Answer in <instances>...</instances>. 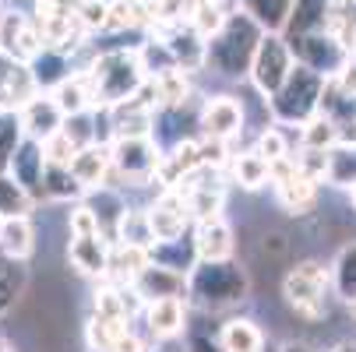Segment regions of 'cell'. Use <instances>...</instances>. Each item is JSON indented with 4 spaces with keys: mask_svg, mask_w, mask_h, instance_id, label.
Masks as SVG:
<instances>
[{
    "mask_svg": "<svg viewBox=\"0 0 356 352\" xmlns=\"http://www.w3.org/2000/svg\"><path fill=\"white\" fill-rule=\"evenodd\" d=\"M250 292L247 268L236 258L226 261H194L187 271V303L201 314H222L240 307Z\"/></svg>",
    "mask_w": 356,
    "mask_h": 352,
    "instance_id": "1",
    "label": "cell"
},
{
    "mask_svg": "<svg viewBox=\"0 0 356 352\" xmlns=\"http://www.w3.org/2000/svg\"><path fill=\"white\" fill-rule=\"evenodd\" d=\"M261 35H265V28L258 22L247 11L233 8L226 15V22L205 39V71H212L219 78H243Z\"/></svg>",
    "mask_w": 356,
    "mask_h": 352,
    "instance_id": "2",
    "label": "cell"
},
{
    "mask_svg": "<svg viewBox=\"0 0 356 352\" xmlns=\"http://www.w3.org/2000/svg\"><path fill=\"white\" fill-rule=\"evenodd\" d=\"M321 92H325V78L303 64H293V71L286 74V81L265 99L268 117L279 127H303L314 113H321Z\"/></svg>",
    "mask_w": 356,
    "mask_h": 352,
    "instance_id": "3",
    "label": "cell"
},
{
    "mask_svg": "<svg viewBox=\"0 0 356 352\" xmlns=\"http://www.w3.org/2000/svg\"><path fill=\"white\" fill-rule=\"evenodd\" d=\"M92 92H95V106H117L124 99L134 95V88L145 81V71L138 64L134 46H120V49H103L95 53L85 67Z\"/></svg>",
    "mask_w": 356,
    "mask_h": 352,
    "instance_id": "4",
    "label": "cell"
},
{
    "mask_svg": "<svg viewBox=\"0 0 356 352\" xmlns=\"http://www.w3.org/2000/svg\"><path fill=\"white\" fill-rule=\"evenodd\" d=\"M159 156L163 152H159V144L152 141V134H145V137H113L110 141V166H113L110 183H117L124 190L156 187Z\"/></svg>",
    "mask_w": 356,
    "mask_h": 352,
    "instance_id": "5",
    "label": "cell"
},
{
    "mask_svg": "<svg viewBox=\"0 0 356 352\" xmlns=\"http://www.w3.org/2000/svg\"><path fill=\"white\" fill-rule=\"evenodd\" d=\"M328 289L332 275L321 261H296L282 278V296L303 321H325L328 317Z\"/></svg>",
    "mask_w": 356,
    "mask_h": 352,
    "instance_id": "6",
    "label": "cell"
},
{
    "mask_svg": "<svg viewBox=\"0 0 356 352\" xmlns=\"http://www.w3.org/2000/svg\"><path fill=\"white\" fill-rule=\"evenodd\" d=\"M293 49H289V42H286V35L282 32H265L261 39H258V49H254V57H250V67H247V78H250V85L261 92V99H268L282 81H286V74L293 71Z\"/></svg>",
    "mask_w": 356,
    "mask_h": 352,
    "instance_id": "7",
    "label": "cell"
},
{
    "mask_svg": "<svg viewBox=\"0 0 356 352\" xmlns=\"http://www.w3.org/2000/svg\"><path fill=\"white\" fill-rule=\"evenodd\" d=\"M289 49H293V60L318 71L321 78H335L342 71V64L353 57V49H346L328 28L325 32H307V35H296V39H286Z\"/></svg>",
    "mask_w": 356,
    "mask_h": 352,
    "instance_id": "8",
    "label": "cell"
},
{
    "mask_svg": "<svg viewBox=\"0 0 356 352\" xmlns=\"http://www.w3.org/2000/svg\"><path fill=\"white\" fill-rule=\"evenodd\" d=\"M145 219H148L152 240H177V236H187L194 226L180 187H159L156 197L145 205Z\"/></svg>",
    "mask_w": 356,
    "mask_h": 352,
    "instance_id": "9",
    "label": "cell"
},
{
    "mask_svg": "<svg viewBox=\"0 0 356 352\" xmlns=\"http://www.w3.org/2000/svg\"><path fill=\"white\" fill-rule=\"evenodd\" d=\"M197 120H201V95H191L177 106H159L152 117V141L159 144V152L166 148L197 137Z\"/></svg>",
    "mask_w": 356,
    "mask_h": 352,
    "instance_id": "10",
    "label": "cell"
},
{
    "mask_svg": "<svg viewBox=\"0 0 356 352\" xmlns=\"http://www.w3.org/2000/svg\"><path fill=\"white\" fill-rule=\"evenodd\" d=\"M243 124H247V110L236 95L222 92V95H209L201 99V120H197V134H209V137H219V141H236L243 134Z\"/></svg>",
    "mask_w": 356,
    "mask_h": 352,
    "instance_id": "11",
    "label": "cell"
},
{
    "mask_svg": "<svg viewBox=\"0 0 356 352\" xmlns=\"http://www.w3.org/2000/svg\"><path fill=\"white\" fill-rule=\"evenodd\" d=\"M145 324V335L156 338V342H173L187 331V321H191V303L187 296H159V299H148L141 317Z\"/></svg>",
    "mask_w": 356,
    "mask_h": 352,
    "instance_id": "12",
    "label": "cell"
},
{
    "mask_svg": "<svg viewBox=\"0 0 356 352\" xmlns=\"http://www.w3.org/2000/svg\"><path fill=\"white\" fill-rule=\"evenodd\" d=\"M85 205L92 208L95 215V233L103 236L106 243H117L120 240V222L131 208V201H127V190L117 187V183H103V187H92L85 194Z\"/></svg>",
    "mask_w": 356,
    "mask_h": 352,
    "instance_id": "13",
    "label": "cell"
},
{
    "mask_svg": "<svg viewBox=\"0 0 356 352\" xmlns=\"http://www.w3.org/2000/svg\"><path fill=\"white\" fill-rule=\"evenodd\" d=\"M67 265L78 275L92 278V282L106 278L110 275V243L99 236V233L71 236V243H67Z\"/></svg>",
    "mask_w": 356,
    "mask_h": 352,
    "instance_id": "14",
    "label": "cell"
},
{
    "mask_svg": "<svg viewBox=\"0 0 356 352\" xmlns=\"http://www.w3.org/2000/svg\"><path fill=\"white\" fill-rule=\"evenodd\" d=\"M191 240H194L197 261H226V258H236V233L226 222V215L222 219H209V222H194L191 226Z\"/></svg>",
    "mask_w": 356,
    "mask_h": 352,
    "instance_id": "15",
    "label": "cell"
},
{
    "mask_svg": "<svg viewBox=\"0 0 356 352\" xmlns=\"http://www.w3.org/2000/svg\"><path fill=\"white\" fill-rule=\"evenodd\" d=\"M18 120H22V127H25L29 137L46 141L49 134H57V131H60L64 113H60V106L54 103V95H49V92H35L29 103L18 106Z\"/></svg>",
    "mask_w": 356,
    "mask_h": 352,
    "instance_id": "16",
    "label": "cell"
},
{
    "mask_svg": "<svg viewBox=\"0 0 356 352\" xmlns=\"http://www.w3.org/2000/svg\"><path fill=\"white\" fill-rule=\"evenodd\" d=\"M42 169H46V156H42V141L35 137H22L18 148H15V156L8 162V173L39 201V187H42Z\"/></svg>",
    "mask_w": 356,
    "mask_h": 352,
    "instance_id": "17",
    "label": "cell"
},
{
    "mask_svg": "<svg viewBox=\"0 0 356 352\" xmlns=\"http://www.w3.org/2000/svg\"><path fill=\"white\" fill-rule=\"evenodd\" d=\"M272 190H275L279 208H282L286 215H293V219H300V215H311V212L318 208V197H321V183L307 180L303 173H293L289 180L272 183Z\"/></svg>",
    "mask_w": 356,
    "mask_h": 352,
    "instance_id": "18",
    "label": "cell"
},
{
    "mask_svg": "<svg viewBox=\"0 0 356 352\" xmlns=\"http://www.w3.org/2000/svg\"><path fill=\"white\" fill-rule=\"evenodd\" d=\"M67 169L74 173V180H78L85 190L110 183V176H113L110 144H85V148H78V152L71 156V162H67Z\"/></svg>",
    "mask_w": 356,
    "mask_h": 352,
    "instance_id": "19",
    "label": "cell"
},
{
    "mask_svg": "<svg viewBox=\"0 0 356 352\" xmlns=\"http://www.w3.org/2000/svg\"><path fill=\"white\" fill-rule=\"evenodd\" d=\"M32 254H35L32 215H4V219H0V258L25 265Z\"/></svg>",
    "mask_w": 356,
    "mask_h": 352,
    "instance_id": "20",
    "label": "cell"
},
{
    "mask_svg": "<svg viewBox=\"0 0 356 352\" xmlns=\"http://www.w3.org/2000/svg\"><path fill=\"white\" fill-rule=\"evenodd\" d=\"M332 11H335V0H293L289 18L282 25V35L296 39V35H307V32H325Z\"/></svg>",
    "mask_w": 356,
    "mask_h": 352,
    "instance_id": "21",
    "label": "cell"
},
{
    "mask_svg": "<svg viewBox=\"0 0 356 352\" xmlns=\"http://www.w3.org/2000/svg\"><path fill=\"white\" fill-rule=\"evenodd\" d=\"M29 71H32V81L39 92H54L67 74H74V60L64 53L60 46H42L39 53L29 60Z\"/></svg>",
    "mask_w": 356,
    "mask_h": 352,
    "instance_id": "22",
    "label": "cell"
},
{
    "mask_svg": "<svg viewBox=\"0 0 356 352\" xmlns=\"http://www.w3.org/2000/svg\"><path fill=\"white\" fill-rule=\"evenodd\" d=\"M131 285L145 296V303L148 299H159V296H187V275L170 271L163 265H152V261L131 278Z\"/></svg>",
    "mask_w": 356,
    "mask_h": 352,
    "instance_id": "23",
    "label": "cell"
},
{
    "mask_svg": "<svg viewBox=\"0 0 356 352\" xmlns=\"http://www.w3.org/2000/svg\"><path fill=\"white\" fill-rule=\"evenodd\" d=\"M88 190L74 180V173L67 166H57V162H46L42 169V187H39V201H49V205H74L81 201Z\"/></svg>",
    "mask_w": 356,
    "mask_h": 352,
    "instance_id": "24",
    "label": "cell"
},
{
    "mask_svg": "<svg viewBox=\"0 0 356 352\" xmlns=\"http://www.w3.org/2000/svg\"><path fill=\"white\" fill-rule=\"evenodd\" d=\"M148 261H152V265H163V268H170V271L187 275V271L194 268V261H197L191 233H187V236H177V240H152V243H148Z\"/></svg>",
    "mask_w": 356,
    "mask_h": 352,
    "instance_id": "25",
    "label": "cell"
},
{
    "mask_svg": "<svg viewBox=\"0 0 356 352\" xmlns=\"http://www.w3.org/2000/svg\"><path fill=\"white\" fill-rule=\"evenodd\" d=\"M131 328H134V321L124 317V314H99V310H92L88 321H85V349H113Z\"/></svg>",
    "mask_w": 356,
    "mask_h": 352,
    "instance_id": "26",
    "label": "cell"
},
{
    "mask_svg": "<svg viewBox=\"0 0 356 352\" xmlns=\"http://www.w3.org/2000/svg\"><path fill=\"white\" fill-rule=\"evenodd\" d=\"M54 103L60 106V113L64 117H71V113H85V110H95V92H92V81H88V74L85 71H74V74H67L54 92Z\"/></svg>",
    "mask_w": 356,
    "mask_h": 352,
    "instance_id": "27",
    "label": "cell"
},
{
    "mask_svg": "<svg viewBox=\"0 0 356 352\" xmlns=\"http://www.w3.org/2000/svg\"><path fill=\"white\" fill-rule=\"evenodd\" d=\"M216 335H219L222 352H261V349L268 345L265 331L254 324L250 317H229Z\"/></svg>",
    "mask_w": 356,
    "mask_h": 352,
    "instance_id": "28",
    "label": "cell"
},
{
    "mask_svg": "<svg viewBox=\"0 0 356 352\" xmlns=\"http://www.w3.org/2000/svg\"><path fill=\"white\" fill-rule=\"evenodd\" d=\"M226 173H229V183L240 187V190H261V187H268V162L254 152V148H250V152H233Z\"/></svg>",
    "mask_w": 356,
    "mask_h": 352,
    "instance_id": "29",
    "label": "cell"
},
{
    "mask_svg": "<svg viewBox=\"0 0 356 352\" xmlns=\"http://www.w3.org/2000/svg\"><path fill=\"white\" fill-rule=\"evenodd\" d=\"M145 265H148V246L127 243V240L110 243V275H106V278H113V282H131Z\"/></svg>",
    "mask_w": 356,
    "mask_h": 352,
    "instance_id": "30",
    "label": "cell"
},
{
    "mask_svg": "<svg viewBox=\"0 0 356 352\" xmlns=\"http://www.w3.org/2000/svg\"><path fill=\"white\" fill-rule=\"evenodd\" d=\"M134 53H138V64H141L145 78H159L166 71H177V60H173V53H170V46H166L163 35H148L145 42L134 46Z\"/></svg>",
    "mask_w": 356,
    "mask_h": 352,
    "instance_id": "31",
    "label": "cell"
},
{
    "mask_svg": "<svg viewBox=\"0 0 356 352\" xmlns=\"http://www.w3.org/2000/svg\"><path fill=\"white\" fill-rule=\"evenodd\" d=\"M328 275H332V292L342 303H353L356 299V243H346L339 250V258L328 268Z\"/></svg>",
    "mask_w": 356,
    "mask_h": 352,
    "instance_id": "32",
    "label": "cell"
},
{
    "mask_svg": "<svg viewBox=\"0 0 356 352\" xmlns=\"http://www.w3.org/2000/svg\"><path fill=\"white\" fill-rule=\"evenodd\" d=\"M236 8L247 11L254 22H258L265 32H282L293 0H236Z\"/></svg>",
    "mask_w": 356,
    "mask_h": 352,
    "instance_id": "33",
    "label": "cell"
},
{
    "mask_svg": "<svg viewBox=\"0 0 356 352\" xmlns=\"http://www.w3.org/2000/svg\"><path fill=\"white\" fill-rule=\"evenodd\" d=\"M39 201L11 176V173H0V219L4 215H32Z\"/></svg>",
    "mask_w": 356,
    "mask_h": 352,
    "instance_id": "34",
    "label": "cell"
},
{
    "mask_svg": "<svg viewBox=\"0 0 356 352\" xmlns=\"http://www.w3.org/2000/svg\"><path fill=\"white\" fill-rule=\"evenodd\" d=\"M156 81V95H159V106H177V103H184V99H191V95H197V88H194V81H191V74L187 71H166V74H159V78H152Z\"/></svg>",
    "mask_w": 356,
    "mask_h": 352,
    "instance_id": "35",
    "label": "cell"
},
{
    "mask_svg": "<svg viewBox=\"0 0 356 352\" xmlns=\"http://www.w3.org/2000/svg\"><path fill=\"white\" fill-rule=\"evenodd\" d=\"M296 162V173H303L314 183H328V173H332V148H303L293 156Z\"/></svg>",
    "mask_w": 356,
    "mask_h": 352,
    "instance_id": "36",
    "label": "cell"
},
{
    "mask_svg": "<svg viewBox=\"0 0 356 352\" xmlns=\"http://www.w3.org/2000/svg\"><path fill=\"white\" fill-rule=\"evenodd\" d=\"M22 289H25V271L18 268V261L0 258V317L15 310Z\"/></svg>",
    "mask_w": 356,
    "mask_h": 352,
    "instance_id": "37",
    "label": "cell"
},
{
    "mask_svg": "<svg viewBox=\"0 0 356 352\" xmlns=\"http://www.w3.org/2000/svg\"><path fill=\"white\" fill-rule=\"evenodd\" d=\"M335 131L339 124L325 113H314L307 124L300 127V144L303 148H335Z\"/></svg>",
    "mask_w": 356,
    "mask_h": 352,
    "instance_id": "38",
    "label": "cell"
},
{
    "mask_svg": "<svg viewBox=\"0 0 356 352\" xmlns=\"http://www.w3.org/2000/svg\"><path fill=\"white\" fill-rule=\"evenodd\" d=\"M197 156H201V166L205 169L226 173V166L233 159V144L219 141V137H209V134H197Z\"/></svg>",
    "mask_w": 356,
    "mask_h": 352,
    "instance_id": "39",
    "label": "cell"
},
{
    "mask_svg": "<svg viewBox=\"0 0 356 352\" xmlns=\"http://www.w3.org/2000/svg\"><path fill=\"white\" fill-rule=\"evenodd\" d=\"M60 134H64L74 148L95 144V113H92V110H85V113H71V117H64Z\"/></svg>",
    "mask_w": 356,
    "mask_h": 352,
    "instance_id": "40",
    "label": "cell"
},
{
    "mask_svg": "<svg viewBox=\"0 0 356 352\" xmlns=\"http://www.w3.org/2000/svg\"><path fill=\"white\" fill-rule=\"evenodd\" d=\"M254 152H258L265 162H275L282 156H289V137L279 131V124H268L258 131V137H254Z\"/></svg>",
    "mask_w": 356,
    "mask_h": 352,
    "instance_id": "41",
    "label": "cell"
},
{
    "mask_svg": "<svg viewBox=\"0 0 356 352\" xmlns=\"http://www.w3.org/2000/svg\"><path fill=\"white\" fill-rule=\"evenodd\" d=\"M22 137H25V127H22L18 113H0V173H8V162Z\"/></svg>",
    "mask_w": 356,
    "mask_h": 352,
    "instance_id": "42",
    "label": "cell"
},
{
    "mask_svg": "<svg viewBox=\"0 0 356 352\" xmlns=\"http://www.w3.org/2000/svg\"><path fill=\"white\" fill-rule=\"evenodd\" d=\"M120 240H127V243H141V246L152 243L148 219H145V208H141V205H131V208H127V215H124V222H120Z\"/></svg>",
    "mask_w": 356,
    "mask_h": 352,
    "instance_id": "43",
    "label": "cell"
},
{
    "mask_svg": "<svg viewBox=\"0 0 356 352\" xmlns=\"http://www.w3.org/2000/svg\"><path fill=\"white\" fill-rule=\"evenodd\" d=\"M78 152V148L57 131V134H49L46 141H42V156H46V162H57V166H67L71 162V156Z\"/></svg>",
    "mask_w": 356,
    "mask_h": 352,
    "instance_id": "44",
    "label": "cell"
},
{
    "mask_svg": "<svg viewBox=\"0 0 356 352\" xmlns=\"http://www.w3.org/2000/svg\"><path fill=\"white\" fill-rule=\"evenodd\" d=\"M184 338H187L184 352H222V345H219V335H212V331H205V328H194L191 321H187V331H184Z\"/></svg>",
    "mask_w": 356,
    "mask_h": 352,
    "instance_id": "45",
    "label": "cell"
},
{
    "mask_svg": "<svg viewBox=\"0 0 356 352\" xmlns=\"http://www.w3.org/2000/svg\"><path fill=\"white\" fill-rule=\"evenodd\" d=\"M67 233H71V236L95 233V215H92V208L85 205V197H81V201H74L71 212H67Z\"/></svg>",
    "mask_w": 356,
    "mask_h": 352,
    "instance_id": "46",
    "label": "cell"
},
{
    "mask_svg": "<svg viewBox=\"0 0 356 352\" xmlns=\"http://www.w3.org/2000/svg\"><path fill=\"white\" fill-rule=\"evenodd\" d=\"M113 352H148V335H141L138 328H131V331L113 345Z\"/></svg>",
    "mask_w": 356,
    "mask_h": 352,
    "instance_id": "47",
    "label": "cell"
},
{
    "mask_svg": "<svg viewBox=\"0 0 356 352\" xmlns=\"http://www.w3.org/2000/svg\"><path fill=\"white\" fill-rule=\"evenodd\" d=\"M335 148H356V120L339 124V131H335Z\"/></svg>",
    "mask_w": 356,
    "mask_h": 352,
    "instance_id": "48",
    "label": "cell"
},
{
    "mask_svg": "<svg viewBox=\"0 0 356 352\" xmlns=\"http://www.w3.org/2000/svg\"><path fill=\"white\" fill-rule=\"evenodd\" d=\"M328 352H356V342H339V345L328 349Z\"/></svg>",
    "mask_w": 356,
    "mask_h": 352,
    "instance_id": "49",
    "label": "cell"
},
{
    "mask_svg": "<svg viewBox=\"0 0 356 352\" xmlns=\"http://www.w3.org/2000/svg\"><path fill=\"white\" fill-rule=\"evenodd\" d=\"M0 352H18V349H15V342H8L4 335H0Z\"/></svg>",
    "mask_w": 356,
    "mask_h": 352,
    "instance_id": "50",
    "label": "cell"
},
{
    "mask_svg": "<svg viewBox=\"0 0 356 352\" xmlns=\"http://www.w3.org/2000/svg\"><path fill=\"white\" fill-rule=\"evenodd\" d=\"M349 201H353V208H356V180L349 183Z\"/></svg>",
    "mask_w": 356,
    "mask_h": 352,
    "instance_id": "51",
    "label": "cell"
},
{
    "mask_svg": "<svg viewBox=\"0 0 356 352\" xmlns=\"http://www.w3.org/2000/svg\"><path fill=\"white\" fill-rule=\"evenodd\" d=\"M261 352H282V345H265Z\"/></svg>",
    "mask_w": 356,
    "mask_h": 352,
    "instance_id": "52",
    "label": "cell"
},
{
    "mask_svg": "<svg viewBox=\"0 0 356 352\" xmlns=\"http://www.w3.org/2000/svg\"><path fill=\"white\" fill-rule=\"evenodd\" d=\"M335 4H339V8H346V4H356V0H335Z\"/></svg>",
    "mask_w": 356,
    "mask_h": 352,
    "instance_id": "53",
    "label": "cell"
},
{
    "mask_svg": "<svg viewBox=\"0 0 356 352\" xmlns=\"http://www.w3.org/2000/svg\"><path fill=\"white\" fill-rule=\"evenodd\" d=\"M85 352H113V349H85Z\"/></svg>",
    "mask_w": 356,
    "mask_h": 352,
    "instance_id": "54",
    "label": "cell"
},
{
    "mask_svg": "<svg viewBox=\"0 0 356 352\" xmlns=\"http://www.w3.org/2000/svg\"><path fill=\"white\" fill-rule=\"evenodd\" d=\"M349 307H353V314H356V299H353V303H349Z\"/></svg>",
    "mask_w": 356,
    "mask_h": 352,
    "instance_id": "55",
    "label": "cell"
}]
</instances>
